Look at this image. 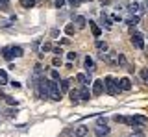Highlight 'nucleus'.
Segmentation results:
<instances>
[{"mask_svg": "<svg viewBox=\"0 0 148 137\" xmlns=\"http://www.w3.org/2000/svg\"><path fill=\"white\" fill-rule=\"evenodd\" d=\"M126 10H128L130 15H141V13H143V6H141L139 2H135V0H133V2H130V4H128Z\"/></svg>", "mask_w": 148, "mask_h": 137, "instance_id": "obj_5", "label": "nucleus"}, {"mask_svg": "<svg viewBox=\"0 0 148 137\" xmlns=\"http://www.w3.org/2000/svg\"><path fill=\"white\" fill-rule=\"evenodd\" d=\"M52 48H54V47H52L50 43H45V45H43V52H50Z\"/></svg>", "mask_w": 148, "mask_h": 137, "instance_id": "obj_31", "label": "nucleus"}, {"mask_svg": "<svg viewBox=\"0 0 148 137\" xmlns=\"http://www.w3.org/2000/svg\"><path fill=\"white\" fill-rule=\"evenodd\" d=\"M92 97V93H89V89H87V87H82L80 89V98L82 100H89Z\"/></svg>", "mask_w": 148, "mask_h": 137, "instance_id": "obj_19", "label": "nucleus"}, {"mask_svg": "<svg viewBox=\"0 0 148 137\" xmlns=\"http://www.w3.org/2000/svg\"><path fill=\"white\" fill-rule=\"evenodd\" d=\"M115 121L120 122V124H126V117H122V115H117V117H115Z\"/></svg>", "mask_w": 148, "mask_h": 137, "instance_id": "obj_30", "label": "nucleus"}, {"mask_svg": "<svg viewBox=\"0 0 148 137\" xmlns=\"http://www.w3.org/2000/svg\"><path fill=\"white\" fill-rule=\"evenodd\" d=\"M72 24L76 26V30H83L85 28V24H87V21H85V17L83 15H72Z\"/></svg>", "mask_w": 148, "mask_h": 137, "instance_id": "obj_7", "label": "nucleus"}, {"mask_svg": "<svg viewBox=\"0 0 148 137\" xmlns=\"http://www.w3.org/2000/svg\"><path fill=\"white\" fill-rule=\"evenodd\" d=\"M87 134H89V128L82 124V126H78L76 130H74V134H72V135H74V137H85Z\"/></svg>", "mask_w": 148, "mask_h": 137, "instance_id": "obj_12", "label": "nucleus"}, {"mask_svg": "<svg viewBox=\"0 0 148 137\" xmlns=\"http://www.w3.org/2000/svg\"><path fill=\"white\" fill-rule=\"evenodd\" d=\"M132 45L135 48H143V47H145V37H143L141 32H133L132 30Z\"/></svg>", "mask_w": 148, "mask_h": 137, "instance_id": "obj_4", "label": "nucleus"}, {"mask_svg": "<svg viewBox=\"0 0 148 137\" xmlns=\"http://www.w3.org/2000/svg\"><path fill=\"white\" fill-rule=\"evenodd\" d=\"M95 47H96V50H98V52L102 54V56H104V54L108 52V48H109L106 41H96V43H95Z\"/></svg>", "mask_w": 148, "mask_h": 137, "instance_id": "obj_13", "label": "nucleus"}, {"mask_svg": "<svg viewBox=\"0 0 148 137\" xmlns=\"http://www.w3.org/2000/svg\"><path fill=\"white\" fill-rule=\"evenodd\" d=\"M67 2L71 4L72 8H78V6H80V0H67Z\"/></svg>", "mask_w": 148, "mask_h": 137, "instance_id": "obj_35", "label": "nucleus"}, {"mask_svg": "<svg viewBox=\"0 0 148 137\" xmlns=\"http://www.w3.org/2000/svg\"><path fill=\"white\" fill-rule=\"evenodd\" d=\"M76 80L80 82L83 87H87V85H89L91 82H92V76H91V74H87V72H80V74L76 76Z\"/></svg>", "mask_w": 148, "mask_h": 137, "instance_id": "obj_8", "label": "nucleus"}, {"mask_svg": "<svg viewBox=\"0 0 148 137\" xmlns=\"http://www.w3.org/2000/svg\"><path fill=\"white\" fill-rule=\"evenodd\" d=\"M9 50H11V56L13 58H21L22 54H24V50H22L21 47H9Z\"/></svg>", "mask_w": 148, "mask_h": 137, "instance_id": "obj_18", "label": "nucleus"}, {"mask_svg": "<svg viewBox=\"0 0 148 137\" xmlns=\"http://www.w3.org/2000/svg\"><path fill=\"white\" fill-rule=\"evenodd\" d=\"M141 78H143V82L148 85V68H143V71H141Z\"/></svg>", "mask_w": 148, "mask_h": 137, "instance_id": "obj_26", "label": "nucleus"}, {"mask_svg": "<svg viewBox=\"0 0 148 137\" xmlns=\"http://www.w3.org/2000/svg\"><path fill=\"white\" fill-rule=\"evenodd\" d=\"M109 19H111V22H120L122 17H120V15H113V17H109Z\"/></svg>", "mask_w": 148, "mask_h": 137, "instance_id": "obj_33", "label": "nucleus"}, {"mask_svg": "<svg viewBox=\"0 0 148 137\" xmlns=\"http://www.w3.org/2000/svg\"><path fill=\"white\" fill-rule=\"evenodd\" d=\"M102 124H108V119H106V117L96 119V126H102Z\"/></svg>", "mask_w": 148, "mask_h": 137, "instance_id": "obj_29", "label": "nucleus"}, {"mask_svg": "<svg viewBox=\"0 0 148 137\" xmlns=\"http://www.w3.org/2000/svg\"><path fill=\"white\" fill-rule=\"evenodd\" d=\"M104 93V80H95L92 82V97H100Z\"/></svg>", "mask_w": 148, "mask_h": 137, "instance_id": "obj_6", "label": "nucleus"}, {"mask_svg": "<svg viewBox=\"0 0 148 137\" xmlns=\"http://www.w3.org/2000/svg\"><path fill=\"white\" fill-rule=\"evenodd\" d=\"M6 84H8V72L0 68V85H6Z\"/></svg>", "mask_w": 148, "mask_h": 137, "instance_id": "obj_23", "label": "nucleus"}, {"mask_svg": "<svg viewBox=\"0 0 148 137\" xmlns=\"http://www.w3.org/2000/svg\"><path fill=\"white\" fill-rule=\"evenodd\" d=\"M59 43H61V45H69V39H67V37H63L61 41H59Z\"/></svg>", "mask_w": 148, "mask_h": 137, "instance_id": "obj_39", "label": "nucleus"}, {"mask_svg": "<svg viewBox=\"0 0 148 137\" xmlns=\"http://www.w3.org/2000/svg\"><path fill=\"white\" fill-rule=\"evenodd\" d=\"M104 89L108 91V95H111V97H117L119 95V80H115L113 76H108V78L104 80Z\"/></svg>", "mask_w": 148, "mask_h": 137, "instance_id": "obj_1", "label": "nucleus"}, {"mask_svg": "<svg viewBox=\"0 0 148 137\" xmlns=\"http://www.w3.org/2000/svg\"><path fill=\"white\" fill-rule=\"evenodd\" d=\"M117 65H120V67L126 65V56H124V54H119L117 56Z\"/></svg>", "mask_w": 148, "mask_h": 137, "instance_id": "obj_24", "label": "nucleus"}, {"mask_svg": "<svg viewBox=\"0 0 148 137\" xmlns=\"http://www.w3.org/2000/svg\"><path fill=\"white\" fill-rule=\"evenodd\" d=\"M139 19H141V17H139V15H132V17H130V19H128V24H130V26L137 24V22H139Z\"/></svg>", "mask_w": 148, "mask_h": 137, "instance_id": "obj_25", "label": "nucleus"}, {"mask_svg": "<svg viewBox=\"0 0 148 137\" xmlns=\"http://www.w3.org/2000/svg\"><path fill=\"white\" fill-rule=\"evenodd\" d=\"M50 76H52V80H56V82L59 80V72L58 71H52V72H50Z\"/></svg>", "mask_w": 148, "mask_h": 137, "instance_id": "obj_32", "label": "nucleus"}, {"mask_svg": "<svg viewBox=\"0 0 148 137\" xmlns=\"http://www.w3.org/2000/svg\"><path fill=\"white\" fill-rule=\"evenodd\" d=\"M89 28H91V32H92V35H95V37H100L102 30H100V26L96 24L95 21H89Z\"/></svg>", "mask_w": 148, "mask_h": 137, "instance_id": "obj_14", "label": "nucleus"}, {"mask_svg": "<svg viewBox=\"0 0 148 137\" xmlns=\"http://www.w3.org/2000/svg\"><path fill=\"white\" fill-rule=\"evenodd\" d=\"M95 134H96V137H108L111 132H109V126L108 124H102V126H96L95 128Z\"/></svg>", "mask_w": 148, "mask_h": 137, "instance_id": "obj_9", "label": "nucleus"}, {"mask_svg": "<svg viewBox=\"0 0 148 137\" xmlns=\"http://www.w3.org/2000/svg\"><path fill=\"white\" fill-rule=\"evenodd\" d=\"M59 91H61V93H67L69 91V80H59Z\"/></svg>", "mask_w": 148, "mask_h": 137, "instance_id": "obj_22", "label": "nucleus"}, {"mask_svg": "<svg viewBox=\"0 0 148 137\" xmlns=\"http://www.w3.org/2000/svg\"><path fill=\"white\" fill-rule=\"evenodd\" d=\"M35 4H37V0H21V6L26 8V10H28V8H34Z\"/></svg>", "mask_w": 148, "mask_h": 137, "instance_id": "obj_20", "label": "nucleus"}, {"mask_svg": "<svg viewBox=\"0 0 148 137\" xmlns=\"http://www.w3.org/2000/svg\"><path fill=\"white\" fill-rule=\"evenodd\" d=\"M67 58L71 59V61H74V59L78 58V54H76V52H69V54H67Z\"/></svg>", "mask_w": 148, "mask_h": 137, "instance_id": "obj_34", "label": "nucleus"}, {"mask_svg": "<svg viewBox=\"0 0 148 137\" xmlns=\"http://www.w3.org/2000/svg\"><path fill=\"white\" fill-rule=\"evenodd\" d=\"M52 52L56 54V56H61V54H63V52H61V48H59V47H54V48H52Z\"/></svg>", "mask_w": 148, "mask_h": 137, "instance_id": "obj_36", "label": "nucleus"}, {"mask_svg": "<svg viewBox=\"0 0 148 137\" xmlns=\"http://www.w3.org/2000/svg\"><path fill=\"white\" fill-rule=\"evenodd\" d=\"M82 2H87V0H80V4H82Z\"/></svg>", "mask_w": 148, "mask_h": 137, "instance_id": "obj_41", "label": "nucleus"}, {"mask_svg": "<svg viewBox=\"0 0 148 137\" xmlns=\"http://www.w3.org/2000/svg\"><path fill=\"white\" fill-rule=\"evenodd\" d=\"M0 52H2V56H4V59H6V61H9V63H11V59H15V58L11 56V50H9V47H6V48H2V50H0Z\"/></svg>", "mask_w": 148, "mask_h": 137, "instance_id": "obj_17", "label": "nucleus"}, {"mask_svg": "<svg viewBox=\"0 0 148 137\" xmlns=\"http://www.w3.org/2000/svg\"><path fill=\"white\" fill-rule=\"evenodd\" d=\"M2 98H4V100H6V102L9 104V106H15V104H17V102H15V100H13L11 97H6V95H4V97H2Z\"/></svg>", "mask_w": 148, "mask_h": 137, "instance_id": "obj_27", "label": "nucleus"}, {"mask_svg": "<svg viewBox=\"0 0 148 137\" xmlns=\"http://www.w3.org/2000/svg\"><path fill=\"white\" fill-rule=\"evenodd\" d=\"M74 32H76V26H74L72 22H69V24L65 26V34H67V35H74Z\"/></svg>", "mask_w": 148, "mask_h": 137, "instance_id": "obj_21", "label": "nucleus"}, {"mask_svg": "<svg viewBox=\"0 0 148 137\" xmlns=\"http://www.w3.org/2000/svg\"><path fill=\"white\" fill-rule=\"evenodd\" d=\"M100 24L104 26L106 30H111V19L108 15H100Z\"/></svg>", "mask_w": 148, "mask_h": 137, "instance_id": "obj_15", "label": "nucleus"}, {"mask_svg": "<svg viewBox=\"0 0 148 137\" xmlns=\"http://www.w3.org/2000/svg\"><path fill=\"white\" fill-rule=\"evenodd\" d=\"M37 84H35V89H37V97L39 98H48V80L46 78H39L35 76Z\"/></svg>", "mask_w": 148, "mask_h": 137, "instance_id": "obj_2", "label": "nucleus"}, {"mask_svg": "<svg viewBox=\"0 0 148 137\" xmlns=\"http://www.w3.org/2000/svg\"><path fill=\"white\" fill-rule=\"evenodd\" d=\"M11 87L13 89H18V87H21V84H18V82H11Z\"/></svg>", "mask_w": 148, "mask_h": 137, "instance_id": "obj_38", "label": "nucleus"}, {"mask_svg": "<svg viewBox=\"0 0 148 137\" xmlns=\"http://www.w3.org/2000/svg\"><path fill=\"white\" fill-rule=\"evenodd\" d=\"M67 0H56V8H63Z\"/></svg>", "mask_w": 148, "mask_h": 137, "instance_id": "obj_37", "label": "nucleus"}, {"mask_svg": "<svg viewBox=\"0 0 148 137\" xmlns=\"http://www.w3.org/2000/svg\"><path fill=\"white\" fill-rule=\"evenodd\" d=\"M145 8H146V10H148V0H146V2H145Z\"/></svg>", "mask_w": 148, "mask_h": 137, "instance_id": "obj_40", "label": "nucleus"}, {"mask_svg": "<svg viewBox=\"0 0 148 137\" xmlns=\"http://www.w3.org/2000/svg\"><path fill=\"white\" fill-rule=\"evenodd\" d=\"M69 97H71V102L74 104V106H78V104L82 102V98H80V89H71V91H69Z\"/></svg>", "mask_w": 148, "mask_h": 137, "instance_id": "obj_10", "label": "nucleus"}, {"mask_svg": "<svg viewBox=\"0 0 148 137\" xmlns=\"http://www.w3.org/2000/svg\"><path fill=\"white\" fill-rule=\"evenodd\" d=\"M63 97V93L59 91V82H48V98L54 100V102H59Z\"/></svg>", "mask_w": 148, "mask_h": 137, "instance_id": "obj_3", "label": "nucleus"}, {"mask_svg": "<svg viewBox=\"0 0 148 137\" xmlns=\"http://www.w3.org/2000/svg\"><path fill=\"white\" fill-rule=\"evenodd\" d=\"M119 89L120 91H130L132 89V82H130V78H120L119 80Z\"/></svg>", "mask_w": 148, "mask_h": 137, "instance_id": "obj_11", "label": "nucleus"}, {"mask_svg": "<svg viewBox=\"0 0 148 137\" xmlns=\"http://www.w3.org/2000/svg\"><path fill=\"white\" fill-rule=\"evenodd\" d=\"M83 65H85V68H87L89 72H92V71H95V59L87 56V58H85V61H83Z\"/></svg>", "mask_w": 148, "mask_h": 137, "instance_id": "obj_16", "label": "nucleus"}, {"mask_svg": "<svg viewBox=\"0 0 148 137\" xmlns=\"http://www.w3.org/2000/svg\"><path fill=\"white\" fill-rule=\"evenodd\" d=\"M59 58H61V56H56V58L52 59V65H54V67H59V65H61V59H59Z\"/></svg>", "mask_w": 148, "mask_h": 137, "instance_id": "obj_28", "label": "nucleus"}]
</instances>
